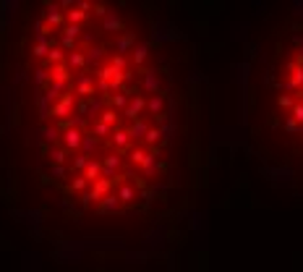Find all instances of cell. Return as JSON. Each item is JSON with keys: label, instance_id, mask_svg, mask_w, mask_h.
<instances>
[{"label": "cell", "instance_id": "6da1fadb", "mask_svg": "<svg viewBox=\"0 0 303 272\" xmlns=\"http://www.w3.org/2000/svg\"><path fill=\"white\" fill-rule=\"evenodd\" d=\"M288 68H290V78H288V84H282V86L285 89H293V92H296V89L303 86V71H300L296 63H290Z\"/></svg>", "mask_w": 303, "mask_h": 272}, {"label": "cell", "instance_id": "7a4b0ae2", "mask_svg": "<svg viewBox=\"0 0 303 272\" xmlns=\"http://www.w3.org/2000/svg\"><path fill=\"white\" fill-rule=\"evenodd\" d=\"M290 118H293L298 126H303V102H296L293 110H290Z\"/></svg>", "mask_w": 303, "mask_h": 272}, {"label": "cell", "instance_id": "3957f363", "mask_svg": "<svg viewBox=\"0 0 303 272\" xmlns=\"http://www.w3.org/2000/svg\"><path fill=\"white\" fill-rule=\"evenodd\" d=\"M296 105V100L293 97H288V94H277V108H282V110H293Z\"/></svg>", "mask_w": 303, "mask_h": 272}, {"label": "cell", "instance_id": "277c9868", "mask_svg": "<svg viewBox=\"0 0 303 272\" xmlns=\"http://www.w3.org/2000/svg\"><path fill=\"white\" fill-rule=\"evenodd\" d=\"M285 128H288V131H300V126H298L293 118H288V120H285Z\"/></svg>", "mask_w": 303, "mask_h": 272}, {"label": "cell", "instance_id": "5b68a950", "mask_svg": "<svg viewBox=\"0 0 303 272\" xmlns=\"http://www.w3.org/2000/svg\"><path fill=\"white\" fill-rule=\"evenodd\" d=\"M296 97H298V102H303V86H300V89H296Z\"/></svg>", "mask_w": 303, "mask_h": 272}, {"label": "cell", "instance_id": "8992f818", "mask_svg": "<svg viewBox=\"0 0 303 272\" xmlns=\"http://www.w3.org/2000/svg\"><path fill=\"white\" fill-rule=\"evenodd\" d=\"M298 44H300V48H303V40H298Z\"/></svg>", "mask_w": 303, "mask_h": 272}]
</instances>
